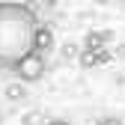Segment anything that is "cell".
I'll return each mask as SVG.
<instances>
[{"label": "cell", "instance_id": "cell-1", "mask_svg": "<svg viewBox=\"0 0 125 125\" xmlns=\"http://www.w3.org/2000/svg\"><path fill=\"white\" fill-rule=\"evenodd\" d=\"M39 15L24 3H0V69H15L33 51Z\"/></svg>", "mask_w": 125, "mask_h": 125}, {"label": "cell", "instance_id": "cell-6", "mask_svg": "<svg viewBox=\"0 0 125 125\" xmlns=\"http://www.w3.org/2000/svg\"><path fill=\"white\" fill-rule=\"evenodd\" d=\"M81 66H83V69L98 66V54H92V51H81Z\"/></svg>", "mask_w": 125, "mask_h": 125}, {"label": "cell", "instance_id": "cell-2", "mask_svg": "<svg viewBox=\"0 0 125 125\" xmlns=\"http://www.w3.org/2000/svg\"><path fill=\"white\" fill-rule=\"evenodd\" d=\"M12 72H15V77H18V83H24V86H27V83H36V81L45 77V72H48V57L30 51Z\"/></svg>", "mask_w": 125, "mask_h": 125}, {"label": "cell", "instance_id": "cell-4", "mask_svg": "<svg viewBox=\"0 0 125 125\" xmlns=\"http://www.w3.org/2000/svg\"><path fill=\"white\" fill-rule=\"evenodd\" d=\"M107 42H110V33H104V30H92V33H86V39H83V45H86L83 51L101 54V51L107 48Z\"/></svg>", "mask_w": 125, "mask_h": 125}, {"label": "cell", "instance_id": "cell-8", "mask_svg": "<svg viewBox=\"0 0 125 125\" xmlns=\"http://www.w3.org/2000/svg\"><path fill=\"white\" fill-rule=\"evenodd\" d=\"M48 125H72L69 119H48Z\"/></svg>", "mask_w": 125, "mask_h": 125}, {"label": "cell", "instance_id": "cell-7", "mask_svg": "<svg viewBox=\"0 0 125 125\" xmlns=\"http://www.w3.org/2000/svg\"><path fill=\"white\" fill-rule=\"evenodd\" d=\"M95 125H122V119H116V116H104V119H98Z\"/></svg>", "mask_w": 125, "mask_h": 125}, {"label": "cell", "instance_id": "cell-5", "mask_svg": "<svg viewBox=\"0 0 125 125\" xmlns=\"http://www.w3.org/2000/svg\"><path fill=\"white\" fill-rule=\"evenodd\" d=\"M3 95H6L9 101H21V98L27 95V86H24V83H6Z\"/></svg>", "mask_w": 125, "mask_h": 125}, {"label": "cell", "instance_id": "cell-3", "mask_svg": "<svg viewBox=\"0 0 125 125\" xmlns=\"http://www.w3.org/2000/svg\"><path fill=\"white\" fill-rule=\"evenodd\" d=\"M54 45H57L54 30H51L48 24H42V21H39L36 33H33V51H36V54H42V57H48V54L54 51Z\"/></svg>", "mask_w": 125, "mask_h": 125}]
</instances>
